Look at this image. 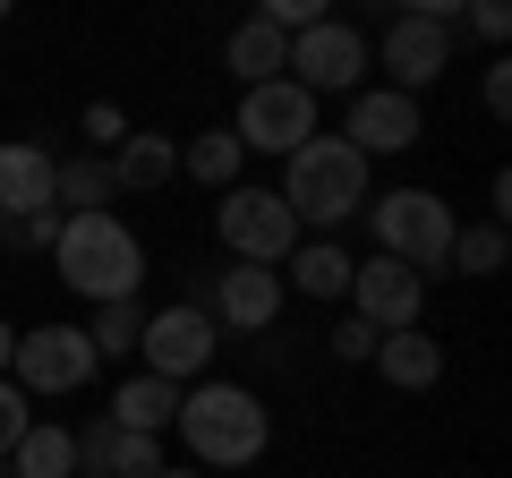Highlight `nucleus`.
I'll list each match as a JSON object with an SVG mask.
<instances>
[{
  "instance_id": "nucleus-2",
  "label": "nucleus",
  "mask_w": 512,
  "mask_h": 478,
  "mask_svg": "<svg viewBox=\"0 0 512 478\" xmlns=\"http://www.w3.org/2000/svg\"><path fill=\"white\" fill-rule=\"evenodd\" d=\"M52 274L69 282L86 308H111V299H137L146 291V239L128 231L120 214H60L52 231Z\"/></svg>"
},
{
  "instance_id": "nucleus-33",
  "label": "nucleus",
  "mask_w": 512,
  "mask_h": 478,
  "mask_svg": "<svg viewBox=\"0 0 512 478\" xmlns=\"http://www.w3.org/2000/svg\"><path fill=\"white\" fill-rule=\"evenodd\" d=\"M9 359H18V325L0 316V376H9Z\"/></svg>"
},
{
  "instance_id": "nucleus-22",
  "label": "nucleus",
  "mask_w": 512,
  "mask_h": 478,
  "mask_svg": "<svg viewBox=\"0 0 512 478\" xmlns=\"http://www.w3.org/2000/svg\"><path fill=\"white\" fill-rule=\"evenodd\" d=\"M9 470H18V478H77V427L35 419L18 436V453H9Z\"/></svg>"
},
{
  "instance_id": "nucleus-15",
  "label": "nucleus",
  "mask_w": 512,
  "mask_h": 478,
  "mask_svg": "<svg viewBox=\"0 0 512 478\" xmlns=\"http://www.w3.org/2000/svg\"><path fill=\"white\" fill-rule=\"evenodd\" d=\"M52 163L43 137H0V214H52Z\"/></svg>"
},
{
  "instance_id": "nucleus-6",
  "label": "nucleus",
  "mask_w": 512,
  "mask_h": 478,
  "mask_svg": "<svg viewBox=\"0 0 512 478\" xmlns=\"http://www.w3.org/2000/svg\"><path fill=\"white\" fill-rule=\"evenodd\" d=\"M137 359H146V376H163V385H205L222 359V325L205 316V299H171V308H146V333H137Z\"/></svg>"
},
{
  "instance_id": "nucleus-24",
  "label": "nucleus",
  "mask_w": 512,
  "mask_h": 478,
  "mask_svg": "<svg viewBox=\"0 0 512 478\" xmlns=\"http://www.w3.org/2000/svg\"><path fill=\"white\" fill-rule=\"evenodd\" d=\"M504 257H512L504 222H461V231H453V248H444V274L487 282V274H504Z\"/></svg>"
},
{
  "instance_id": "nucleus-9",
  "label": "nucleus",
  "mask_w": 512,
  "mask_h": 478,
  "mask_svg": "<svg viewBox=\"0 0 512 478\" xmlns=\"http://www.w3.org/2000/svg\"><path fill=\"white\" fill-rule=\"evenodd\" d=\"M222 129L239 137V154H274V163H291V154L316 137V94H299L291 77H274V86H248Z\"/></svg>"
},
{
  "instance_id": "nucleus-4",
  "label": "nucleus",
  "mask_w": 512,
  "mask_h": 478,
  "mask_svg": "<svg viewBox=\"0 0 512 478\" xmlns=\"http://www.w3.org/2000/svg\"><path fill=\"white\" fill-rule=\"evenodd\" d=\"M359 222H367V239H376V257L410 265V274H444V248H453V231H461V214L419 180H393L384 197H367Z\"/></svg>"
},
{
  "instance_id": "nucleus-23",
  "label": "nucleus",
  "mask_w": 512,
  "mask_h": 478,
  "mask_svg": "<svg viewBox=\"0 0 512 478\" xmlns=\"http://www.w3.org/2000/svg\"><path fill=\"white\" fill-rule=\"evenodd\" d=\"M180 171H188L197 188H214V197H222V188H239L248 154H239V137H231V129H197V137L180 146Z\"/></svg>"
},
{
  "instance_id": "nucleus-27",
  "label": "nucleus",
  "mask_w": 512,
  "mask_h": 478,
  "mask_svg": "<svg viewBox=\"0 0 512 478\" xmlns=\"http://www.w3.org/2000/svg\"><path fill=\"white\" fill-rule=\"evenodd\" d=\"M77 129H86V154H120L128 120H120V103H86V111H77Z\"/></svg>"
},
{
  "instance_id": "nucleus-21",
  "label": "nucleus",
  "mask_w": 512,
  "mask_h": 478,
  "mask_svg": "<svg viewBox=\"0 0 512 478\" xmlns=\"http://www.w3.org/2000/svg\"><path fill=\"white\" fill-rule=\"evenodd\" d=\"M120 197L111 188V154H60L52 163V214H103Z\"/></svg>"
},
{
  "instance_id": "nucleus-20",
  "label": "nucleus",
  "mask_w": 512,
  "mask_h": 478,
  "mask_svg": "<svg viewBox=\"0 0 512 478\" xmlns=\"http://www.w3.org/2000/svg\"><path fill=\"white\" fill-rule=\"evenodd\" d=\"M282 60H291V35H274L265 18H239V26H231V43H222V69L239 77V94H248V86H274Z\"/></svg>"
},
{
  "instance_id": "nucleus-14",
  "label": "nucleus",
  "mask_w": 512,
  "mask_h": 478,
  "mask_svg": "<svg viewBox=\"0 0 512 478\" xmlns=\"http://www.w3.org/2000/svg\"><path fill=\"white\" fill-rule=\"evenodd\" d=\"M154 470H163V444L154 436H128L111 419L77 427V478H154Z\"/></svg>"
},
{
  "instance_id": "nucleus-18",
  "label": "nucleus",
  "mask_w": 512,
  "mask_h": 478,
  "mask_svg": "<svg viewBox=\"0 0 512 478\" xmlns=\"http://www.w3.org/2000/svg\"><path fill=\"white\" fill-rule=\"evenodd\" d=\"M367 368H376V376H384L393 393H427V385L444 376V342H436L427 325H410V333H384Z\"/></svg>"
},
{
  "instance_id": "nucleus-34",
  "label": "nucleus",
  "mask_w": 512,
  "mask_h": 478,
  "mask_svg": "<svg viewBox=\"0 0 512 478\" xmlns=\"http://www.w3.org/2000/svg\"><path fill=\"white\" fill-rule=\"evenodd\" d=\"M154 478H205V470H188V461H163V470H154Z\"/></svg>"
},
{
  "instance_id": "nucleus-19",
  "label": "nucleus",
  "mask_w": 512,
  "mask_h": 478,
  "mask_svg": "<svg viewBox=\"0 0 512 478\" xmlns=\"http://www.w3.org/2000/svg\"><path fill=\"white\" fill-rule=\"evenodd\" d=\"M350 248H333V239H299L291 257H282V291H299V299H316V308H325V299H350Z\"/></svg>"
},
{
  "instance_id": "nucleus-13",
  "label": "nucleus",
  "mask_w": 512,
  "mask_h": 478,
  "mask_svg": "<svg viewBox=\"0 0 512 478\" xmlns=\"http://www.w3.org/2000/svg\"><path fill=\"white\" fill-rule=\"evenodd\" d=\"M197 299H205V316H214L222 333H274L282 308H291V291H282L274 265H222Z\"/></svg>"
},
{
  "instance_id": "nucleus-30",
  "label": "nucleus",
  "mask_w": 512,
  "mask_h": 478,
  "mask_svg": "<svg viewBox=\"0 0 512 478\" xmlns=\"http://www.w3.org/2000/svg\"><path fill=\"white\" fill-rule=\"evenodd\" d=\"M478 103H487V120H504V111H512V60H487V77H478Z\"/></svg>"
},
{
  "instance_id": "nucleus-8",
  "label": "nucleus",
  "mask_w": 512,
  "mask_h": 478,
  "mask_svg": "<svg viewBox=\"0 0 512 478\" xmlns=\"http://www.w3.org/2000/svg\"><path fill=\"white\" fill-rule=\"evenodd\" d=\"M214 239H222V257L231 265H274L282 274V257L299 248V222H291V205L274 197L265 180H239V188H222V205H214Z\"/></svg>"
},
{
  "instance_id": "nucleus-28",
  "label": "nucleus",
  "mask_w": 512,
  "mask_h": 478,
  "mask_svg": "<svg viewBox=\"0 0 512 478\" xmlns=\"http://www.w3.org/2000/svg\"><path fill=\"white\" fill-rule=\"evenodd\" d=\"M26 427H35V402H26V393L9 385V376H0V461L18 453V436H26Z\"/></svg>"
},
{
  "instance_id": "nucleus-1",
  "label": "nucleus",
  "mask_w": 512,
  "mask_h": 478,
  "mask_svg": "<svg viewBox=\"0 0 512 478\" xmlns=\"http://www.w3.org/2000/svg\"><path fill=\"white\" fill-rule=\"evenodd\" d=\"M171 436L188 444V470H256L265 444H274V410L256 402V385H231V376H205V385L180 393V419Z\"/></svg>"
},
{
  "instance_id": "nucleus-29",
  "label": "nucleus",
  "mask_w": 512,
  "mask_h": 478,
  "mask_svg": "<svg viewBox=\"0 0 512 478\" xmlns=\"http://www.w3.org/2000/svg\"><path fill=\"white\" fill-rule=\"evenodd\" d=\"M376 342H384V333H367L359 316H342V325H333V359H342V368H367V359H376Z\"/></svg>"
},
{
  "instance_id": "nucleus-16",
  "label": "nucleus",
  "mask_w": 512,
  "mask_h": 478,
  "mask_svg": "<svg viewBox=\"0 0 512 478\" xmlns=\"http://www.w3.org/2000/svg\"><path fill=\"white\" fill-rule=\"evenodd\" d=\"M180 180V137L163 129H128L120 154H111V188H128V197H154V188Z\"/></svg>"
},
{
  "instance_id": "nucleus-31",
  "label": "nucleus",
  "mask_w": 512,
  "mask_h": 478,
  "mask_svg": "<svg viewBox=\"0 0 512 478\" xmlns=\"http://www.w3.org/2000/svg\"><path fill=\"white\" fill-rule=\"evenodd\" d=\"M461 18H470V35H487V43H504V35H512V9H504V0H470Z\"/></svg>"
},
{
  "instance_id": "nucleus-12",
  "label": "nucleus",
  "mask_w": 512,
  "mask_h": 478,
  "mask_svg": "<svg viewBox=\"0 0 512 478\" xmlns=\"http://www.w3.org/2000/svg\"><path fill=\"white\" fill-rule=\"evenodd\" d=\"M342 146H359L367 163H376V154H410L427 137V111H419V94H393V86H359L342 103Z\"/></svg>"
},
{
  "instance_id": "nucleus-11",
  "label": "nucleus",
  "mask_w": 512,
  "mask_h": 478,
  "mask_svg": "<svg viewBox=\"0 0 512 478\" xmlns=\"http://www.w3.org/2000/svg\"><path fill=\"white\" fill-rule=\"evenodd\" d=\"M350 316H359L367 333L427 325V274H410V265H393V257H359L350 265Z\"/></svg>"
},
{
  "instance_id": "nucleus-5",
  "label": "nucleus",
  "mask_w": 512,
  "mask_h": 478,
  "mask_svg": "<svg viewBox=\"0 0 512 478\" xmlns=\"http://www.w3.org/2000/svg\"><path fill=\"white\" fill-rule=\"evenodd\" d=\"M453 18L461 0H410V9H393L384 18V43H367V60L384 69V86L393 94H427L444 69H453Z\"/></svg>"
},
{
  "instance_id": "nucleus-26",
  "label": "nucleus",
  "mask_w": 512,
  "mask_h": 478,
  "mask_svg": "<svg viewBox=\"0 0 512 478\" xmlns=\"http://www.w3.org/2000/svg\"><path fill=\"white\" fill-rule=\"evenodd\" d=\"M52 231H60V214H0V248L9 257H52Z\"/></svg>"
},
{
  "instance_id": "nucleus-35",
  "label": "nucleus",
  "mask_w": 512,
  "mask_h": 478,
  "mask_svg": "<svg viewBox=\"0 0 512 478\" xmlns=\"http://www.w3.org/2000/svg\"><path fill=\"white\" fill-rule=\"evenodd\" d=\"M0 26H9V0H0Z\"/></svg>"
},
{
  "instance_id": "nucleus-32",
  "label": "nucleus",
  "mask_w": 512,
  "mask_h": 478,
  "mask_svg": "<svg viewBox=\"0 0 512 478\" xmlns=\"http://www.w3.org/2000/svg\"><path fill=\"white\" fill-rule=\"evenodd\" d=\"M487 205H495L487 222H504V214H512V171H495V180H487Z\"/></svg>"
},
{
  "instance_id": "nucleus-10",
  "label": "nucleus",
  "mask_w": 512,
  "mask_h": 478,
  "mask_svg": "<svg viewBox=\"0 0 512 478\" xmlns=\"http://www.w3.org/2000/svg\"><path fill=\"white\" fill-rule=\"evenodd\" d=\"M367 69H376V60H367V35L350 18H325V26H308V35H291V60H282V77H291L299 94H316V103H325V94H359L367 86Z\"/></svg>"
},
{
  "instance_id": "nucleus-7",
  "label": "nucleus",
  "mask_w": 512,
  "mask_h": 478,
  "mask_svg": "<svg viewBox=\"0 0 512 478\" xmlns=\"http://www.w3.org/2000/svg\"><path fill=\"white\" fill-rule=\"evenodd\" d=\"M94 342L86 325H18V359H9V385L26 393V402H60V393H86L94 385Z\"/></svg>"
},
{
  "instance_id": "nucleus-3",
  "label": "nucleus",
  "mask_w": 512,
  "mask_h": 478,
  "mask_svg": "<svg viewBox=\"0 0 512 478\" xmlns=\"http://www.w3.org/2000/svg\"><path fill=\"white\" fill-rule=\"evenodd\" d=\"M274 197L291 205V222H299V239H333L350 214H367V154L359 146H342V137H325L316 129L308 146L282 163V180H274Z\"/></svg>"
},
{
  "instance_id": "nucleus-36",
  "label": "nucleus",
  "mask_w": 512,
  "mask_h": 478,
  "mask_svg": "<svg viewBox=\"0 0 512 478\" xmlns=\"http://www.w3.org/2000/svg\"><path fill=\"white\" fill-rule=\"evenodd\" d=\"M0 478H18V470H9V461H0Z\"/></svg>"
},
{
  "instance_id": "nucleus-17",
  "label": "nucleus",
  "mask_w": 512,
  "mask_h": 478,
  "mask_svg": "<svg viewBox=\"0 0 512 478\" xmlns=\"http://www.w3.org/2000/svg\"><path fill=\"white\" fill-rule=\"evenodd\" d=\"M111 427H128V436H154L163 444L171 436V419H180V385H163V376H120V393H111V410H103Z\"/></svg>"
},
{
  "instance_id": "nucleus-25",
  "label": "nucleus",
  "mask_w": 512,
  "mask_h": 478,
  "mask_svg": "<svg viewBox=\"0 0 512 478\" xmlns=\"http://www.w3.org/2000/svg\"><path fill=\"white\" fill-rule=\"evenodd\" d=\"M137 333H146V299H111V308L86 316L94 359H128V350H137Z\"/></svg>"
}]
</instances>
